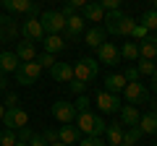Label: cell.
Instances as JSON below:
<instances>
[{
  "label": "cell",
  "instance_id": "cell-1",
  "mask_svg": "<svg viewBox=\"0 0 157 146\" xmlns=\"http://www.w3.org/2000/svg\"><path fill=\"white\" fill-rule=\"evenodd\" d=\"M105 34H115V37H131V31H134L136 21L131 16H126L123 11H107L105 13Z\"/></svg>",
  "mask_w": 157,
  "mask_h": 146
},
{
  "label": "cell",
  "instance_id": "cell-2",
  "mask_svg": "<svg viewBox=\"0 0 157 146\" xmlns=\"http://www.w3.org/2000/svg\"><path fill=\"white\" fill-rule=\"evenodd\" d=\"M76 128H78V133H84V136H94V138H102V136H105L107 123L100 118V115L81 112V115H76Z\"/></svg>",
  "mask_w": 157,
  "mask_h": 146
},
{
  "label": "cell",
  "instance_id": "cell-3",
  "mask_svg": "<svg viewBox=\"0 0 157 146\" xmlns=\"http://www.w3.org/2000/svg\"><path fill=\"white\" fill-rule=\"evenodd\" d=\"M97 73H100V63H97V57H81V60L73 65V78L84 81V84H89L92 78H97Z\"/></svg>",
  "mask_w": 157,
  "mask_h": 146
},
{
  "label": "cell",
  "instance_id": "cell-4",
  "mask_svg": "<svg viewBox=\"0 0 157 146\" xmlns=\"http://www.w3.org/2000/svg\"><path fill=\"white\" fill-rule=\"evenodd\" d=\"M39 73H42V65L37 60H29V63H21L16 68V84L18 86H32L34 81L39 78Z\"/></svg>",
  "mask_w": 157,
  "mask_h": 146
},
{
  "label": "cell",
  "instance_id": "cell-5",
  "mask_svg": "<svg viewBox=\"0 0 157 146\" xmlns=\"http://www.w3.org/2000/svg\"><path fill=\"white\" fill-rule=\"evenodd\" d=\"M39 24H42L45 34H63L66 31V16L60 11H45L39 16Z\"/></svg>",
  "mask_w": 157,
  "mask_h": 146
},
{
  "label": "cell",
  "instance_id": "cell-6",
  "mask_svg": "<svg viewBox=\"0 0 157 146\" xmlns=\"http://www.w3.org/2000/svg\"><path fill=\"white\" fill-rule=\"evenodd\" d=\"M3 123H6V128L18 130V128H26V125H29V115H26V110H21L18 104L16 107H6Z\"/></svg>",
  "mask_w": 157,
  "mask_h": 146
},
{
  "label": "cell",
  "instance_id": "cell-7",
  "mask_svg": "<svg viewBox=\"0 0 157 146\" xmlns=\"http://www.w3.org/2000/svg\"><path fill=\"white\" fill-rule=\"evenodd\" d=\"M126 99H128V104H144V102H149V89H147L141 81H131V84H126L123 89Z\"/></svg>",
  "mask_w": 157,
  "mask_h": 146
},
{
  "label": "cell",
  "instance_id": "cell-8",
  "mask_svg": "<svg viewBox=\"0 0 157 146\" xmlns=\"http://www.w3.org/2000/svg\"><path fill=\"white\" fill-rule=\"evenodd\" d=\"M50 112H52V118H55L58 123H63V125H68V123L76 120V107H73V102H66V99H58Z\"/></svg>",
  "mask_w": 157,
  "mask_h": 146
},
{
  "label": "cell",
  "instance_id": "cell-9",
  "mask_svg": "<svg viewBox=\"0 0 157 146\" xmlns=\"http://www.w3.org/2000/svg\"><path fill=\"white\" fill-rule=\"evenodd\" d=\"M21 34H24V39H29V42H42L45 39V29H42L37 16H29L21 24Z\"/></svg>",
  "mask_w": 157,
  "mask_h": 146
},
{
  "label": "cell",
  "instance_id": "cell-10",
  "mask_svg": "<svg viewBox=\"0 0 157 146\" xmlns=\"http://www.w3.org/2000/svg\"><path fill=\"white\" fill-rule=\"evenodd\" d=\"M97 63H105V65H118L121 63V52L113 42H102L97 47Z\"/></svg>",
  "mask_w": 157,
  "mask_h": 146
},
{
  "label": "cell",
  "instance_id": "cell-11",
  "mask_svg": "<svg viewBox=\"0 0 157 146\" xmlns=\"http://www.w3.org/2000/svg\"><path fill=\"white\" fill-rule=\"evenodd\" d=\"M97 107H100V112H118L121 110V99H118V94H110V91H100L97 94Z\"/></svg>",
  "mask_w": 157,
  "mask_h": 146
},
{
  "label": "cell",
  "instance_id": "cell-12",
  "mask_svg": "<svg viewBox=\"0 0 157 146\" xmlns=\"http://www.w3.org/2000/svg\"><path fill=\"white\" fill-rule=\"evenodd\" d=\"M18 37V24L13 21L11 16H0V39H6V42H16Z\"/></svg>",
  "mask_w": 157,
  "mask_h": 146
},
{
  "label": "cell",
  "instance_id": "cell-13",
  "mask_svg": "<svg viewBox=\"0 0 157 146\" xmlns=\"http://www.w3.org/2000/svg\"><path fill=\"white\" fill-rule=\"evenodd\" d=\"M0 3L6 5L8 13H29V16L37 13V8L32 5V0H0Z\"/></svg>",
  "mask_w": 157,
  "mask_h": 146
},
{
  "label": "cell",
  "instance_id": "cell-14",
  "mask_svg": "<svg viewBox=\"0 0 157 146\" xmlns=\"http://www.w3.org/2000/svg\"><path fill=\"white\" fill-rule=\"evenodd\" d=\"M121 125H128V128H134V125H139V120H141V115H139V110H136L134 104H121Z\"/></svg>",
  "mask_w": 157,
  "mask_h": 146
},
{
  "label": "cell",
  "instance_id": "cell-15",
  "mask_svg": "<svg viewBox=\"0 0 157 146\" xmlns=\"http://www.w3.org/2000/svg\"><path fill=\"white\" fill-rule=\"evenodd\" d=\"M84 16H81V13H73V16H68L66 18V34L68 37H81V34H84Z\"/></svg>",
  "mask_w": 157,
  "mask_h": 146
},
{
  "label": "cell",
  "instance_id": "cell-16",
  "mask_svg": "<svg viewBox=\"0 0 157 146\" xmlns=\"http://www.w3.org/2000/svg\"><path fill=\"white\" fill-rule=\"evenodd\" d=\"M81 16H84V21H94V24H97V21L105 18V8H102L97 0H89V3L81 8Z\"/></svg>",
  "mask_w": 157,
  "mask_h": 146
},
{
  "label": "cell",
  "instance_id": "cell-17",
  "mask_svg": "<svg viewBox=\"0 0 157 146\" xmlns=\"http://www.w3.org/2000/svg\"><path fill=\"white\" fill-rule=\"evenodd\" d=\"M16 57L21 63H29V60H37V50H34V42L24 39V42H16Z\"/></svg>",
  "mask_w": 157,
  "mask_h": 146
},
{
  "label": "cell",
  "instance_id": "cell-18",
  "mask_svg": "<svg viewBox=\"0 0 157 146\" xmlns=\"http://www.w3.org/2000/svg\"><path fill=\"white\" fill-rule=\"evenodd\" d=\"M42 45H45V52H50V55H58V52L66 50V39L60 34H45Z\"/></svg>",
  "mask_w": 157,
  "mask_h": 146
},
{
  "label": "cell",
  "instance_id": "cell-19",
  "mask_svg": "<svg viewBox=\"0 0 157 146\" xmlns=\"http://www.w3.org/2000/svg\"><path fill=\"white\" fill-rule=\"evenodd\" d=\"M52 78L58 81V84H68V81L73 78V65H68V63H55V65L50 68Z\"/></svg>",
  "mask_w": 157,
  "mask_h": 146
},
{
  "label": "cell",
  "instance_id": "cell-20",
  "mask_svg": "<svg viewBox=\"0 0 157 146\" xmlns=\"http://www.w3.org/2000/svg\"><path fill=\"white\" fill-rule=\"evenodd\" d=\"M105 39H107V34H105V29H102V26H92L89 31L84 34V45L92 47V50H97Z\"/></svg>",
  "mask_w": 157,
  "mask_h": 146
},
{
  "label": "cell",
  "instance_id": "cell-21",
  "mask_svg": "<svg viewBox=\"0 0 157 146\" xmlns=\"http://www.w3.org/2000/svg\"><path fill=\"white\" fill-rule=\"evenodd\" d=\"M58 138H60V144H66V146H73V144H78V138H81V133H78V128L76 125H60V130H58Z\"/></svg>",
  "mask_w": 157,
  "mask_h": 146
},
{
  "label": "cell",
  "instance_id": "cell-22",
  "mask_svg": "<svg viewBox=\"0 0 157 146\" xmlns=\"http://www.w3.org/2000/svg\"><path fill=\"white\" fill-rule=\"evenodd\" d=\"M126 84H128V81L123 78V73H107V78H105V91H110V94H121V91L126 89Z\"/></svg>",
  "mask_w": 157,
  "mask_h": 146
},
{
  "label": "cell",
  "instance_id": "cell-23",
  "mask_svg": "<svg viewBox=\"0 0 157 146\" xmlns=\"http://www.w3.org/2000/svg\"><path fill=\"white\" fill-rule=\"evenodd\" d=\"M123 125L121 123H113V125H107L105 128V138H107V146H121L123 144Z\"/></svg>",
  "mask_w": 157,
  "mask_h": 146
},
{
  "label": "cell",
  "instance_id": "cell-24",
  "mask_svg": "<svg viewBox=\"0 0 157 146\" xmlns=\"http://www.w3.org/2000/svg\"><path fill=\"white\" fill-rule=\"evenodd\" d=\"M139 57H147V60L157 57V37H147L139 42Z\"/></svg>",
  "mask_w": 157,
  "mask_h": 146
},
{
  "label": "cell",
  "instance_id": "cell-25",
  "mask_svg": "<svg viewBox=\"0 0 157 146\" xmlns=\"http://www.w3.org/2000/svg\"><path fill=\"white\" fill-rule=\"evenodd\" d=\"M18 65H21V60L16 57V52H0V71L3 73H16Z\"/></svg>",
  "mask_w": 157,
  "mask_h": 146
},
{
  "label": "cell",
  "instance_id": "cell-26",
  "mask_svg": "<svg viewBox=\"0 0 157 146\" xmlns=\"http://www.w3.org/2000/svg\"><path fill=\"white\" fill-rule=\"evenodd\" d=\"M139 130L144 136H155L157 133V112H147V115H141V120H139Z\"/></svg>",
  "mask_w": 157,
  "mask_h": 146
},
{
  "label": "cell",
  "instance_id": "cell-27",
  "mask_svg": "<svg viewBox=\"0 0 157 146\" xmlns=\"http://www.w3.org/2000/svg\"><path fill=\"white\" fill-rule=\"evenodd\" d=\"M118 52H121V57H123V60H128V63L139 60V42H126Z\"/></svg>",
  "mask_w": 157,
  "mask_h": 146
},
{
  "label": "cell",
  "instance_id": "cell-28",
  "mask_svg": "<svg viewBox=\"0 0 157 146\" xmlns=\"http://www.w3.org/2000/svg\"><path fill=\"white\" fill-rule=\"evenodd\" d=\"M141 136H144V133L139 130V125H134V128H126V130H123V146H134L136 141L141 138Z\"/></svg>",
  "mask_w": 157,
  "mask_h": 146
},
{
  "label": "cell",
  "instance_id": "cell-29",
  "mask_svg": "<svg viewBox=\"0 0 157 146\" xmlns=\"http://www.w3.org/2000/svg\"><path fill=\"white\" fill-rule=\"evenodd\" d=\"M141 26H144L147 29V31H152V29H157V11H155V8H152V11H147L144 13V16H141Z\"/></svg>",
  "mask_w": 157,
  "mask_h": 146
},
{
  "label": "cell",
  "instance_id": "cell-30",
  "mask_svg": "<svg viewBox=\"0 0 157 146\" xmlns=\"http://www.w3.org/2000/svg\"><path fill=\"white\" fill-rule=\"evenodd\" d=\"M136 68H139L141 76H152V73L157 71V63L155 60H147V57H139V65H136Z\"/></svg>",
  "mask_w": 157,
  "mask_h": 146
},
{
  "label": "cell",
  "instance_id": "cell-31",
  "mask_svg": "<svg viewBox=\"0 0 157 146\" xmlns=\"http://www.w3.org/2000/svg\"><path fill=\"white\" fill-rule=\"evenodd\" d=\"M16 141H18V136L13 133L11 128H6L3 133H0V146H16Z\"/></svg>",
  "mask_w": 157,
  "mask_h": 146
},
{
  "label": "cell",
  "instance_id": "cell-32",
  "mask_svg": "<svg viewBox=\"0 0 157 146\" xmlns=\"http://www.w3.org/2000/svg\"><path fill=\"white\" fill-rule=\"evenodd\" d=\"M68 89H71L73 91V94H76V97H81V94H86V84H84V81H78V78H71V81H68Z\"/></svg>",
  "mask_w": 157,
  "mask_h": 146
},
{
  "label": "cell",
  "instance_id": "cell-33",
  "mask_svg": "<svg viewBox=\"0 0 157 146\" xmlns=\"http://www.w3.org/2000/svg\"><path fill=\"white\" fill-rule=\"evenodd\" d=\"M73 107H76V115H81V112H89V97H86V94H81L76 102H73Z\"/></svg>",
  "mask_w": 157,
  "mask_h": 146
},
{
  "label": "cell",
  "instance_id": "cell-34",
  "mask_svg": "<svg viewBox=\"0 0 157 146\" xmlns=\"http://www.w3.org/2000/svg\"><path fill=\"white\" fill-rule=\"evenodd\" d=\"M37 63L42 68H52L58 60H55V55H50V52H42V55H37Z\"/></svg>",
  "mask_w": 157,
  "mask_h": 146
},
{
  "label": "cell",
  "instance_id": "cell-35",
  "mask_svg": "<svg viewBox=\"0 0 157 146\" xmlns=\"http://www.w3.org/2000/svg\"><path fill=\"white\" fill-rule=\"evenodd\" d=\"M147 37H149V31H147L141 24H136L134 31H131V39H134V42H141V39H147Z\"/></svg>",
  "mask_w": 157,
  "mask_h": 146
},
{
  "label": "cell",
  "instance_id": "cell-36",
  "mask_svg": "<svg viewBox=\"0 0 157 146\" xmlns=\"http://www.w3.org/2000/svg\"><path fill=\"white\" fill-rule=\"evenodd\" d=\"M123 78L128 81V84H131V81H139V78H141L139 68H136V65H128V68H126V71H123Z\"/></svg>",
  "mask_w": 157,
  "mask_h": 146
},
{
  "label": "cell",
  "instance_id": "cell-37",
  "mask_svg": "<svg viewBox=\"0 0 157 146\" xmlns=\"http://www.w3.org/2000/svg\"><path fill=\"white\" fill-rule=\"evenodd\" d=\"M102 8H105V13L107 11H121V5H123V0H97Z\"/></svg>",
  "mask_w": 157,
  "mask_h": 146
},
{
  "label": "cell",
  "instance_id": "cell-38",
  "mask_svg": "<svg viewBox=\"0 0 157 146\" xmlns=\"http://www.w3.org/2000/svg\"><path fill=\"white\" fill-rule=\"evenodd\" d=\"M78 146H107L102 138H94V136H86V138L78 141Z\"/></svg>",
  "mask_w": 157,
  "mask_h": 146
},
{
  "label": "cell",
  "instance_id": "cell-39",
  "mask_svg": "<svg viewBox=\"0 0 157 146\" xmlns=\"http://www.w3.org/2000/svg\"><path fill=\"white\" fill-rule=\"evenodd\" d=\"M42 138L47 141V146L55 144V141H60V138H58V130H45V133H42Z\"/></svg>",
  "mask_w": 157,
  "mask_h": 146
},
{
  "label": "cell",
  "instance_id": "cell-40",
  "mask_svg": "<svg viewBox=\"0 0 157 146\" xmlns=\"http://www.w3.org/2000/svg\"><path fill=\"white\" fill-rule=\"evenodd\" d=\"M32 130H29V125H26V128H18V141H24V144H29V138H32Z\"/></svg>",
  "mask_w": 157,
  "mask_h": 146
},
{
  "label": "cell",
  "instance_id": "cell-41",
  "mask_svg": "<svg viewBox=\"0 0 157 146\" xmlns=\"http://www.w3.org/2000/svg\"><path fill=\"white\" fill-rule=\"evenodd\" d=\"M29 146H47V141L42 138V136H32V138H29Z\"/></svg>",
  "mask_w": 157,
  "mask_h": 146
},
{
  "label": "cell",
  "instance_id": "cell-42",
  "mask_svg": "<svg viewBox=\"0 0 157 146\" xmlns=\"http://www.w3.org/2000/svg\"><path fill=\"white\" fill-rule=\"evenodd\" d=\"M89 0H66V5H73V8H84Z\"/></svg>",
  "mask_w": 157,
  "mask_h": 146
},
{
  "label": "cell",
  "instance_id": "cell-43",
  "mask_svg": "<svg viewBox=\"0 0 157 146\" xmlns=\"http://www.w3.org/2000/svg\"><path fill=\"white\" fill-rule=\"evenodd\" d=\"M6 102H8V107H16L18 97H16V94H6Z\"/></svg>",
  "mask_w": 157,
  "mask_h": 146
},
{
  "label": "cell",
  "instance_id": "cell-44",
  "mask_svg": "<svg viewBox=\"0 0 157 146\" xmlns=\"http://www.w3.org/2000/svg\"><path fill=\"white\" fill-rule=\"evenodd\" d=\"M60 13H63V16H66V18H68V16H73V13H76V8H73V5H66V8H63Z\"/></svg>",
  "mask_w": 157,
  "mask_h": 146
},
{
  "label": "cell",
  "instance_id": "cell-45",
  "mask_svg": "<svg viewBox=\"0 0 157 146\" xmlns=\"http://www.w3.org/2000/svg\"><path fill=\"white\" fill-rule=\"evenodd\" d=\"M149 78H152V91H155V94H157V71H155V73H152Z\"/></svg>",
  "mask_w": 157,
  "mask_h": 146
},
{
  "label": "cell",
  "instance_id": "cell-46",
  "mask_svg": "<svg viewBox=\"0 0 157 146\" xmlns=\"http://www.w3.org/2000/svg\"><path fill=\"white\" fill-rule=\"evenodd\" d=\"M3 89H6V73L0 71V91H3Z\"/></svg>",
  "mask_w": 157,
  "mask_h": 146
},
{
  "label": "cell",
  "instance_id": "cell-47",
  "mask_svg": "<svg viewBox=\"0 0 157 146\" xmlns=\"http://www.w3.org/2000/svg\"><path fill=\"white\" fill-rule=\"evenodd\" d=\"M3 115H6V104L0 102V120H3Z\"/></svg>",
  "mask_w": 157,
  "mask_h": 146
},
{
  "label": "cell",
  "instance_id": "cell-48",
  "mask_svg": "<svg viewBox=\"0 0 157 146\" xmlns=\"http://www.w3.org/2000/svg\"><path fill=\"white\" fill-rule=\"evenodd\" d=\"M16 146H29V144H24V141H16Z\"/></svg>",
  "mask_w": 157,
  "mask_h": 146
},
{
  "label": "cell",
  "instance_id": "cell-49",
  "mask_svg": "<svg viewBox=\"0 0 157 146\" xmlns=\"http://www.w3.org/2000/svg\"><path fill=\"white\" fill-rule=\"evenodd\" d=\"M50 146H66V144H60V141H55V144H50Z\"/></svg>",
  "mask_w": 157,
  "mask_h": 146
},
{
  "label": "cell",
  "instance_id": "cell-50",
  "mask_svg": "<svg viewBox=\"0 0 157 146\" xmlns=\"http://www.w3.org/2000/svg\"><path fill=\"white\" fill-rule=\"evenodd\" d=\"M149 3H152V5H155V11H157V0H149Z\"/></svg>",
  "mask_w": 157,
  "mask_h": 146
},
{
  "label": "cell",
  "instance_id": "cell-51",
  "mask_svg": "<svg viewBox=\"0 0 157 146\" xmlns=\"http://www.w3.org/2000/svg\"><path fill=\"white\" fill-rule=\"evenodd\" d=\"M152 146H157V141H155V144H152Z\"/></svg>",
  "mask_w": 157,
  "mask_h": 146
},
{
  "label": "cell",
  "instance_id": "cell-52",
  "mask_svg": "<svg viewBox=\"0 0 157 146\" xmlns=\"http://www.w3.org/2000/svg\"><path fill=\"white\" fill-rule=\"evenodd\" d=\"M121 146H123V144H121Z\"/></svg>",
  "mask_w": 157,
  "mask_h": 146
}]
</instances>
